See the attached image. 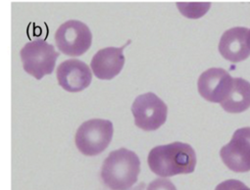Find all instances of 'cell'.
<instances>
[{"label": "cell", "mask_w": 250, "mask_h": 190, "mask_svg": "<svg viewBox=\"0 0 250 190\" xmlns=\"http://www.w3.org/2000/svg\"><path fill=\"white\" fill-rule=\"evenodd\" d=\"M248 31L243 27H235L223 34L219 42V51L226 60L238 63L250 56L247 43Z\"/></svg>", "instance_id": "obj_11"}, {"label": "cell", "mask_w": 250, "mask_h": 190, "mask_svg": "<svg viewBox=\"0 0 250 190\" xmlns=\"http://www.w3.org/2000/svg\"><path fill=\"white\" fill-rule=\"evenodd\" d=\"M113 133L112 122L102 119L88 120L83 123L76 133V146L85 156H96L109 146Z\"/></svg>", "instance_id": "obj_4"}, {"label": "cell", "mask_w": 250, "mask_h": 190, "mask_svg": "<svg viewBox=\"0 0 250 190\" xmlns=\"http://www.w3.org/2000/svg\"><path fill=\"white\" fill-rule=\"evenodd\" d=\"M23 68L30 76L41 80L55 69L59 52L43 39H36L24 45L20 52Z\"/></svg>", "instance_id": "obj_3"}, {"label": "cell", "mask_w": 250, "mask_h": 190, "mask_svg": "<svg viewBox=\"0 0 250 190\" xmlns=\"http://www.w3.org/2000/svg\"><path fill=\"white\" fill-rule=\"evenodd\" d=\"M222 108L231 114H238L250 107V82L242 77L232 78L228 96L221 102Z\"/></svg>", "instance_id": "obj_12"}, {"label": "cell", "mask_w": 250, "mask_h": 190, "mask_svg": "<svg viewBox=\"0 0 250 190\" xmlns=\"http://www.w3.org/2000/svg\"><path fill=\"white\" fill-rule=\"evenodd\" d=\"M146 190H177V188L171 180L157 178L149 183Z\"/></svg>", "instance_id": "obj_14"}, {"label": "cell", "mask_w": 250, "mask_h": 190, "mask_svg": "<svg viewBox=\"0 0 250 190\" xmlns=\"http://www.w3.org/2000/svg\"><path fill=\"white\" fill-rule=\"evenodd\" d=\"M56 76L59 85L68 92L83 91L92 80L90 68L79 59L62 62L56 70Z\"/></svg>", "instance_id": "obj_9"}, {"label": "cell", "mask_w": 250, "mask_h": 190, "mask_svg": "<svg viewBox=\"0 0 250 190\" xmlns=\"http://www.w3.org/2000/svg\"><path fill=\"white\" fill-rule=\"evenodd\" d=\"M147 162L155 174L171 177L193 172L196 167V154L189 144L177 141L151 149Z\"/></svg>", "instance_id": "obj_1"}, {"label": "cell", "mask_w": 250, "mask_h": 190, "mask_svg": "<svg viewBox=\"0 0 250 190\" xmlns=\"http://www.w3.org/2000/svg\"><path fill=\"white\" fill-rule=\"evenodd\" d=\"M141 160L138 155L127 149L112 151L104 160L100 176L103 183L111 190H128L139 178Z\"/></svg>", "instance_id": "obj_2"}, {"label": "cell", "mask_w": 250, "mask_h": 190, "mask_svg": "<svg viewBox=\"0 0 250 190\" xmlns=\"http://www.w3.org/2000/svg\"><path fill=\"white\" fill-rule=\"evenodd\" d=\"M232 78L224 69H208L198 78V92L205 100L221 103L228 96L232 85Z\"/></svg>", "instance_id": "obj_8"}, {"label": "cell", "mask_w": 250, "mask_h": 190, "mask_svg": "<svg viewBox=\"0 0 250 190\" xmlns=\"http://www.w3.org/2000/svg\"><path fill=\"white\" fill-rule=\"evenodd\" d=\"M215 190H250L242 181L237 179H228L217 185Z\"/></svg>", "instance_id": "obj_13"}, {"label": "cell", "mask_w": 250, "mask_h": 190, "mask_svg": "<svg viewBox=\"0 0 250 190\" xmlns=\"http://www.w3.org/2000/svg\"><path fill=\"white\" fill-rule=\"evenodd\" d=\"M220 156L224 164L234 172L250 171V128L234 132L230 141L222 147Z\"/></svg>", "instance_id": "obj_7"}, {"label": "cell", "mask_w": 250, "mask_h": 190, "mask_svg": "<svg viewBox=\"0 0 250 190\" xmlns=\"http://www.w3.org/2000/svg\"><path fill=\"white\" fill-rule=\"evenodd\" d=\"M247 43H248V47L250 49V30L248 31V37H247Z\"/></svg>", "instance_id": "obj_15"}, {"label": "cell", "mask_w": 250, "mask_h": 190, "mask_svg": "<svg viewBox=\"0 0 250 190\" xmlns=\"http://www.w3.org/2000/svg\"><path fill=\"white\" fill-rule=\"evenodd\" d=\"M57 48L65 55L79 57L91 46L92 34L89 28L78 20L63 23L54 36Z\"/></svg>", "instance_id": "obj_5"}, {"label": "cell", "mask_w": 250, "mask_h": 190, "mask_svg": "<svg viewBox=\"0 0 250 190\" xmlns=\"http://www.w3.org/2000/svg\"><path fill=\"white\" fill-rule=\"evenodd\" d=\"M132 113L138 128L146 132H152L165 124L168 107L156 94L147 92L136 98L132 106Z\"/></svg>", "instance_id": "obj_6"}, {"label": "cell", "mask_w": 250, "mask_h": 190, "mask_svg": "<svg viewBox=\"0 0 250 190\" xmlns=\"http://www.w3.org/2000/svg\"><path fill=\"white\" fill-rule=\"evenodd\" d=\"M127 44L123 47H106L98 50L94 54L90 67L93 75L97 78L110 80L121 73L125 65L123 51Z\"/></svg>", "instance_id": "obj_10"}]
</instances>
